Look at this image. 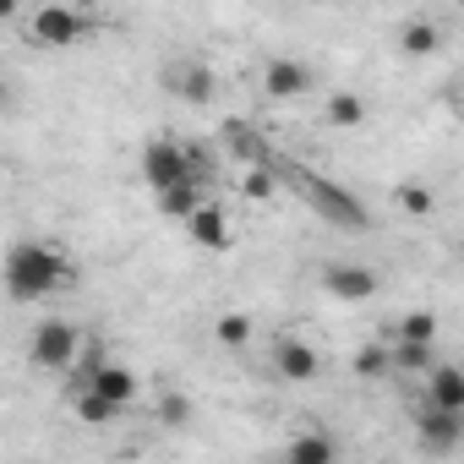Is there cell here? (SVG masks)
<instances>
[{
	"label": "cell",
	"mask_w": 464,
	"mask_h": 464,
	"mask_svg": "<svg viewBox=\"0 0 464 464\" xmlns=\"http://www.w3.org/2000/svg\"><path fill=\"white\" fill-rule=\"evenodd\" d=\"M355 377H393V344H366L355 355Z\"/></svg>",
	"instance_id": "44dd1931"
},
{
	"label": "cell",
	"mask_w": 464,
	"mask_h": 464,
	"mask_svg": "<svg viewBox=\"0 0 464 464\" xmlns=\"http://www.w3.org/2000/svg\"><path fill=\"white\" fill-rule=\"evenodd\" d=\"M274 372H279V382H317L323 355L306 339H279L274 344Z\"/></svg>",
	"instance_id": "30bf717a"
},
{
	"label": "cell",
	"mask_w": 464,
	"mask_h": 464,
	"mask_svg": "<svg viewBox=\"0 0 464 464\" xmlns=\"http://www.w3.org/2000/svg\"><path fill=\"white\" fill-rule=\"evenodd\" d=\"M159 88L175 93L180 104H213V72L202 61H169L159 72Z\"/></svg>",
	"instance_id": "52a82bcc"
},
{
	"label": "cell",
	"mask_w": 464,
	"mask_h": 464,
	"mask_svg": "<svg viewBox=\"0 0 464 464\" xmlns=\"http://www.w3.org/2000/svg\"><path fill=\"white\" fill-rule=\"evenodd\" d=\"M285 453H290L295 464H334V459H339V442H334L328 431H301Z\"/></svg>",
	"instance_id": "5bb4252c"
},
{
	"label": "cell",
	"mask_w": 464,
	"mask_h": 464,
	"mask_svg": "<svg viewBox=\"0 0 464 464\" xmlns=\"http://www.w3.org/2000/svg\"><path fill=\"white\" fill-rule=\"evenodd\" d=\"M399 50H404L410 61H431V55H442V34H437V23L410 17V23L399 28Z\"/></svg>",
	"instance_id": "4fadbf2b"
},
{
	"label": "cell",
	"mask_w": 464,
	"mask_h": 464,
	"mask_svg": "<svg viewBox=\"0 0 464 464\" xmlns=\"http://www.w3.org/2000/svg\"><path fill=\"white\" fill-rule=\"evenodd\" d=\"M323 290H328L334 301H350V306H355V301H372L382 285H377V274H372L366 263H328V268H323Z\"/></svg>",
	"instance_id": "ba28073f"
},
{
	"label": "cell",
	"mask_w": 464,
	"mask_h": 464,
	"mask_svg": "<svg viewBox=\"0 0 464 464\" xmlns=\"http://www.w3.org/2000/svg\"><path fill=\"white\" fill-rule=\"evenodd\" d=\"M28 361L44 366V372H72L82 361V334L72 323H61V317H44L34 328V339H28Z\"/></svg>",
	"instance_id": "3957f363"
},
{
	"label": "cell",
	"mask_w": 464,
	"mask_h": 464,
	"mask_svg": "<svg viewBox=\"0 0 464 464\" xmlns=\"http://www.w3.org/2000/svg\"><path fill=\"white\" fill-rule=\"evenodd\" d=\"M312 88H317V72H312L306 61H268V66H263V93L279 99V104H285V99H306Z\"/></svg>",
	"instance_id": "9c48e42d"
},
{
	"label": "cell",
	"mask_w": 464,
	"mask_h": 464,
	"mask_svg": "<svg viewBox=\"0 0 464 464\" xmlns=\"http://www.w3.org/2000/svg\"><path fill=\"white\" fill-rule=\"evenodd\" d=\"M459 6H464V0H459Z\"/></svg>",
	"instance_id": "484cf974"
},
{
	"label": "cell",
	"mask_w": 464,
	"mask_h": 464,
	"mask_svg": "<svg viewBox=\"0 0 464 464\" xmlns=\"http://www.w3.org/2000/svg\"><path fill=\"white\" fill-rule=\"evenodd\" d=\"M186 236H191V246H202V252H229V213H224L218 202H202V208L186 218Z\"/></svg>",
	"instance_id": "8fae6325"
},
{
	"label": "cell",
	"mask_w": 464,
	"mask_h": 464,
	"mask_svg": "<svg viewBox=\"0 0 464 464\" xmlns=\"http://www.w3.org/2000/svg\"><path fill=\"white\" fill-rule=\"evenodd\" d=\"M426 404H437V410H453V415H464V372L459 366H431L426 372Z\"/></svg>",
	"instance_id": "7c38bea8"
},
{
	"label": "cell",
	"mask_w": 464,
	"mask_h": 464,
	"mask_svg": "<svg viewBox=\"0 0 464 464\" xmlns=\"http://www.w3.org/2000/svg\"><path fill=\"white\" fill-rule=\"evenodd\" d=\"M186 415H191V404H186V399H175V393H169V399H164V420H169V426H180V420H186Z\"/></svg>",
	"instance_id": "cb8c5ba5"
},
{
	"label": "cell",
	"mask_w": 464,
	"mask_h": 464,
	"mask_svg": "<svg viewBox=\"0 0 464 464\" xmlns=\"http://www.w3.org/2000/svg\"><path fill=\"white\" fill-rule=\"evenodd\" d=\"M82 34H88V17L72 12V6H39V12H34V28H28V39H34V44H50V50H66V44H77Z\"/></svg>",
	"instance_id": "5b68a950"
},
{
	"label": "cell",
	"mask_w": 464,
	"mask_h": 464,
	"mask_svg": "<svg viewBox=\"0 0 464 464\" xmlns=\"http://www.w3.org/2000/svg\"><path fill=\"white\" fill-rule=\"evenodd\" d=\"M459 252H464V241H459Z\"/></svg>",
	"instance_id": "d4e9b609"
},
{
	"label": "cell",
	"mask_w": 464,
	"mask_h": 464,
	"mask_svg": "<svg viewBox=\"0 0 464 464\" xmlns=\"http://www.w3.org/2000/svg\"><path fill=\"white\" fill-rule=\"evenodd\" d=\"M279 175H285V186H290L323 224L344 229V236H366V229H372V208H366L350 186H339V180H328V175H317V169H295V164H285Z\"/></svg>",
	"instance_id": "7a4b0ae2"
},
{
	"label": "cell",
	"mask_w": 464,
	"mask_h": 464,
	"mask_svg": "<svg viewBox=\"0 0 464 464\" xmlns=\"http://www.w3.org/2000/svg\"><path fill=\"white\" fill-rule=\"evenodd\" d=\"M415 442H420V453H453V448L464 442V415L437 410V404H420V415H415Z\"/></svg>",
	"instance_id": "8992f818"
},
{
	"label": "cell",
	"mask_w": 464,
	"mask_h": 464,
	"mask_svg": "<svg viewBox=\"0 0 464 464\" xmlns=\"http://www.w3.org/2000/svg\"><path fill=\"white\" fill-rule=\"evenodd\" d=\"M142 180H148L153 191H169V186H180V180H197L191 148L175 142V137H153V142L142 148Z\"/></svg>",
	"instance_id": "277c9868"
},
{
	"label": "cell",
	"mask_w": 464,
	"mask_h": 464,
	"mask_svg": "<svg viewBox=\"0 0 464 464\" xmlns=\"http://www.w3.org/2000/svg\"><path fill=\"white\" fill-rule=\"evenodd\" d=\"M388 344H393V372L426 377L437 366V344H410V339H388Z\"/></svg>",
	"instance_id": "9a60e30c"
},
{
	"label": "cell",
	"mask_w": 464,
	"mask_h": 464,
	"mask_svg": "<svg viewBox=\"0 0 464 464\" xmlns=\"http://www.w3.org/2000/svg\"><path fill=\"white\" fill-rule=\"evenodd\" d=\"M213 334H218V344L241 350V344H252V317H246V312H224V317L213 323Z\"/></svg>",
	"instance_id": "ffe728a7"
},
{
	"label": "cell",
	"mask_w": 464,
	"mask_h": 464,
	"mask_svg": "<svg viewBox=\"0 0 464 464\" xmlns=\"http://www.w3.org/2000/svg\"><path fill=\"white\" fill-rule=\"evenodd\" d=\"M197 208H202V191H197V180H180V186L159 191V213H169V218H191Z\"/></svg>",
	"instance_id": "e0dca14e"
},
{
	"label": "cell",
	"mask_w": 464,
	"mask_h": 464,
	"mask_svg": "<svg viewBox=\"0 0 464 464\" xmlns=\"http://www.w3.org/2000/svg\"><path fill=\"white\" fill-rule=\"evenodd\" d=\"M393 202H399L404 213H415V218H420V213H431V202H437V197H431V186H393Z\"/></svg>",
	"instance_id": "603a6c76"
},
{
	"label": "cell",
	"mask_w": 464,
	"mask_h": 464,
	"mask_svg": "<svg viewBox=\"0 0 464 464\" xmlns=\"http://www.w3.org/2000/svg\"><path fill=\"white\" fill-rule=\"evenodd\" d=\"M361 121H366V99H361V93H334V99H328V126L350 131V126H361Z\"/></svg>",
	"instance_id": "ac0fdd59"
},
{
	"label": "cell",
	"mask_w": 464,
	"mask_h": 464,
	"mask_svg": "<svg viewBox=\"0 0 464 464\" xmlns=\"http://www.w3.org/2000/svg\"><path fill=\"white\" fill-rule=\"evenodd\" d=\"M72 279H77V268H72L66 252L50 246V241H17V246L6 252V295H12L17 306L44 301V295H61Z\"/></svg>",
	"instance_id": "6da1fadb"
},
{
	"label": "cell",
	"mask_w": 464,
	"mask_h": 464,
	"mask_svg": "<svg viewBox=\"0 0 464 464\" xmlns=\"http://www.w3.org/2000/svg\"><path fill=\"white\" fill-rule=\"evenodd\" d=\"M241 191H246V197H274V191H279V175L268 169V159L246 169V180H241Z\"/></svg>",
	"instance_id": "7402d4cb"
},
{
	"label": "cell",
	"mask_w": 464,
	"mask_h": 464,
	"mask_svg": "<svg viewBox=\"0 0 464 464\" xmlns=\"http://www.w3.org/2000/svg\"><path fill=\"white\" fill-rule=\"evenodd\" d=\"M437 312H426V306H415V312H404L399 323H393V339H410V344H437Z\"/></svg>",
	"instance_id": "2e32d148"
},
{
	"label": "cell",
	"mask_w": 464,
	"mask_h": 464,
	"mask_svg": "<svg viewBox=\"0 0 464 464\" xmlns=\"http://www.w3.org/2000/svg\"><path fill=\"white\" fill-rule=\"evenodd\" d=\"M121 415V404L115 399H104V393H93V388H82L77 393V420H88V426H110Z\"/></svg>",
	"instance_id": "d6986e66"
}]
</instances>
